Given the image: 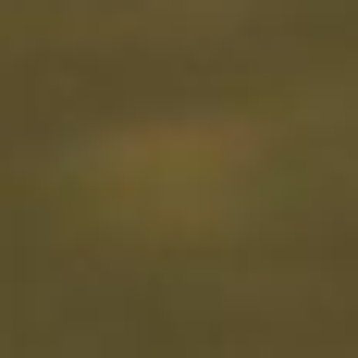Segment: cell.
Returning a JSON list of instances; mask_svg holds the SVG:
<instances>
[{"instance_id":"6da1fadb","label":"cell","mask_w":358,"mask_h":358,"mask_svg":"<svg viewBox=\"0 0 358 358\" xmlns=\"http://www.w3.org/2000/svg\"><path fill=\"white\" fill-rule=\"evenodd\" d=\"M235 173H248V136H222V124H148V136H111L99 161H87V185H99L111 210H136V222L222 210Z\"/></svg>"}]
</instances>
